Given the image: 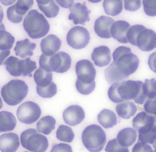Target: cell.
I'll return each instance as SVG.
<instances>
[{
    "instance_id": "48",
    "label": "cell",
    "mask_w": 156,
    "mask_h": 152,
    "mask_svg": "<svg viewBox=\"0 0 156 152\" xmlns=\"http://www.w3.org/2000/svg\"><path fill=\"white\" fill-rule=\"evenodd\" d=\"M10 50H6V51H2L1 50V65L4 64V60L9 55Z\"/></svg>"
},
{
    "instance_id": "9",
    "label": "cell",
    "mask_w": 156,
    "mask_h": 152,
    "mask_svg": "<svg viewBox=\"0 0 156 152\" xmlns=\"http://www.w3.org/2000/svg\"><path fill=\"white\" fill-rule=\"evenodd\" d=\"M66 40L71 47L75 49H81L88 45L90 34L86 28L78 26L69 30L67 33Z\"/></svg>"
},
{
    "instance_id": "36",
    "label": "cell",
    "mask_w": 156,
    "mask_h": 152,
    "mask_svg": "<svg viewBox=\"0 0 156 152\" xmlns=\"http://www.w3.org/2000/svg\"><path fill=\"white\" fill-rule=\"evenodd\" d=\"M76 87L78 92L83 95H88L92 92L95 88V82L85 83L77 79L76 82Z\"/></svg>"
},
{
    "instance_id": "46",
    "label": "cell",
    "mask_w": 156,
    "mask_h": 152,
    "mask_svg": "<svg viewBox=\"0 0 156 152\" xmlns=\"http://www.w3.org/2000/svg\"><path fill=\"white\" fill-rule=\"evenodd\" d=\"M150 68L156 73V51L150 56L148 60Z\"/></svg>"
},
{
    "instance_id": "18",
    "label": "cell",
    "mask_w": 156,
    "mask_h": 152,
    "mask_svg": "<svg viewBox=\"0 0 156 152\" xmlns=\"http://www.w3.org/2000/svg\"><path fill=\"white\" fill-rule=\"evenodd\" d=\"M130 27V24L126 21H116L111 27V35L120 43L126 44L129 42L127 34Z\"/></svg>"
},
{
    "instance_id": "43",
    "label": "cell",
    "mask_w": 156,
    "mask_h": 152,
    "mask_svg": "<svg viewBox=\"0 0 156 152\" xmlns=\"http://www.w3.org/2000/svg\"><path fill=\"white\" fill-rule=\"evenodd\" d=\"M132 152H153V151L149 145L138 142L133 147Z\"/></svg>"
},
{
    "instance_id": "17",
    "label": "cell",
    "mask_w": 156,
    "mask_h": 152,
    "mask_svg": "<svg viewBox=\"0 0 156 152\" xmlns=\"http://www.w3.org/2000/svg\"><path fill=\"white\" fill-rule=\"evenodd\" d=\"M62 41L55 35L50 34L42 39L41 43L42 52L47 56H52L61 48Z\"/></svg>"
},
{
    "instance_id": "27",
    "label": "cell",
    "mask_w": 156,
    "mask_h": 152,
    "mask_svg": "<svg viewBox=\"0 0 156 152\" xmlns=\"http://www.w3.org/2000/svg\"><path fill=\"white\" fill-rule=\"evenodd\" d=\"M34 78L37 86L46 87L52 81V72L45 71L39 67L34 72Z\"/></svg>"
},
{
    "instance_id": "14",
    "label": "cell",
    "mask_w": 156,
    "mask_h": 152,
    "mask_svg": "<svg viewBox=\"0 0 156 152\" xmlns=\"http://www.w3.org/2000/svg\"><path fill=\"white\" fill-rule=\"evenodd\" d=\"M85 115V112L82 107L79 105H72L65 110L63 118L66 123L71 126H75L83 121Z\"/></svg>"
},
{
    "instance_id": "41",
    "label": "cell",
    "mask_w": 156,
    "mask_h": 152,
    "mask_svg": "<svg viewBox=\"0 0 156 152\" xmlns=\"http://www.w3.org/2000/svg\"><path fill=\"white\" fill-rule=\"evenodd\" d=\"M156 141V133L151 132L147 133L139 134L138 142L144 144L148 143L152 144Z\"/></svg>"
},
{
    "instance_id": "33",
    "label": "cell",
    "mask_w": 156,
    "mask_h": 152,
    "mask_svg": "<svg viewBox=\"0 0 156 152\" xmlns=\"http://www.w3.org/2000/svg\"><path fill=\"white\" fill-rule=\"evenodd\" d=\"M143 93L147 99L156 98V80L154 78L146 79L143 84Z\"/></svg>"
},
{
    "instance_id": "22",
    "label": "cell",
    "mask_w": 156,
    "mask_h": 152,
    "mask_svg": "<svg viewBox=\"0 0 156 152\" xmlns=\"http://www.w3.org/2000/svg\"><path fill=\"white\" fill-rule=\"evenodd\" d=\"M116 111L119 116L125 119H129L136 114L137 107L134 102L129 101L118 103Z\"/></svg>"
},
{
    "instance_id": "31",
    "label": "cell",
    "mask_w": 156,
    "mask_h": 152,
    "mask_svg": "<svg viewBox=\"0 0 156 152\" xmlns=\"http://www.w3.org/2000/svg\"><path fill=\"white\" fill-rule=\"evenodd\" d=\"M56 137L60 141L71 143L74 137V133L71 127L62 125H60L57 129Z\"/></svg>"
},
{
    "instance_id": "39",
    "label": "cell",
    "mask_w": 156,
    "mask_h": 152,
    "mask_svg": "<svg viewBox=\"0 0 156 152\" xmlns=\"http://www.w3.org/2000/svg\"><path fill=\"white\" fill-rule=\"evenodd\" d=\"M143 5L146 14L151 16H156V0H143Z\"/></svg>"
},
{
    "instance_id": "45",
    "label": "cell",
    "mask_w": 156,
    "mask_h": 152,
    "mask_svg": "<svg viewBox=\"0 0 156 152\" xmlns=\"http://www.w3.org/2000/svg\"><path fill=\"white\" fill-rule=\"evenodd\" d=\"M51 152H73V149L67 144L59 143L54 145Z\"/></svg>"
},
{
    "instance_id": "40",
    "label": "cell",
    "mask_w": 156,
    "mask_h": 152,
    "mask_svg": "<svg viewBox=\"0 0 156 152\" xmlns=\"http://www.w3.org/2000/svg\"><path fill=\"white\" fill-rule=\"evenodd\" d=\"M7 16L8 19L13 23H20L23 19V16L18 14L15 10L14 5L11 6L7 10Z\"/></svg>"
},
{
    "instance_id": "49",
    "label": "cell",
    "mask_w": 156,
    "mask_h": 152,
    "mask_svg": "<svg viewBox=\"0 0 156 152\" xmlns=\"http://www.w3.org/2000/svg\"><path fill=\"white\" fill-rule=\"evenodd\" d=\"M153 152H156V148H155V150H154Z\"/></svg>"
},
{
    "instance_id": "35",
    "label": "cell",
    "mask_w": 156,
    "mask_h": 152,
    "mask_svg": "<svg viewBox=\"0 0 156 152\" xmlns=\"http://www.w3.org/2000/svg\"><path fill=\"white\" fill-rule=\"evenodd\" d=\"M34 4V1H22L20 0L17 2L16 4L14 5L15 11L20 15L23 16L30 9Z\"/></svg>"
},
{
    "instance_id": "34",
    "label": "cell",
    "mask_w": 156,
    "mask_h": 152,
    "mask_svg": "<svg viewBox=\"0 0 156 152\" xmlns=\"http://www.w3.org/2000/svg\"><path fill=\"white\" fill-rule=\"evenodd\" d=\"M36 89L38 94L44 98H51L57 93V86L53 81L46 87L37 86Z\"/></svg>"
},
{
    "instance_id": "12",
    "label": "cell",
    "mask_w": 156,
    "mask_h": 152,
    "mask_svg": "<svg viewBox=\"0 0 156 152\" xmlns=\"http://www.w3.org/2000/svg\"><path fill=\"white\" fill-rule=\"evenodd\" d=\"M77 79L82 82L91 83L94 81L96 71L93 63L87 60H79L76 66Z\"/></svg>"
},
{
    "instance_id": "30",
    "label": "cell",
    "mask_w": 156,
    "mask_h": 152,
    "mask_svg": "<svg viewBox=\"0 0 156 152\" xmlns=\"http://www.w3.org/2000/svg\"><path fill=\"white\" fill-rule=\"evenodd\" d=\"M20 59L11 56L4 62L6 69L12 76L20 77L22 75L20 70Z\"/></svg>"
},
{
    "instance_id": "3",
    "label": "cell",
    "mask_w": 156,
    "mask_h": 152,
    "mask_svg": "<svg viewBox=\"0 0 156 152\" xmlns=\"http://www.w3.org/2000/svg\"><path fill=\"white\" fill-rule=\"evenodd\" d=\"M23 26L29 36L34 39L44 36L50 30V24L46 18L36 10L28 13L24 18Z\"/></svg>"
},
{
    "instance_id": "10",
    "label": "cell",
    "mask_w": 156,
    "mask_h": 152,
    "mask_svg": "<svg viewBox=\"0 0 156 152\" xmlns=\"http://www.w3.org/2000/svg\"><path fill=\"white\" fill-rule=\"evenodd\" d=\"M136 46L143 51H149L156 48V33L143 26L137 36Z\"/></svg>"
},
{
    "instance_id": "29",
    "label": "cell",
    "mask_w": 156,
    "mask_h": 152,
    "mask_svg": "<svg viewBox=\"0 0 156 152\" xmlns=\"http://www.w3.org/2000/svg\"><path fill=\"white\" fill-rule=\"evenodd\" d=\"M15 38L11 34L5 30L1 25L0 31V49L2 51L10 50L14 44Z\"/></svg>"
},
{
    "instance_id": "20",
    "label": "cell",
    "mask_w": 156,
    "mask_h": 152,
    "mask_svg": "<svg viewBox=\"0 0 156 152\" xmlns=\"http://www.w3.org/2000/svg\"><path fill=\"white\" fill-rule=\"evenodd\" d=\"M137 137L136 130L131 128H126L122 129L118 134L117 140L119 143L123 147H127L132 145Z\"/></svg>"
},
{
    "instance_id": "4",
    "label": "cell",
    "mask_w": 156,
    "mask_h": 152,
    "mask_svg": "<svg viewBox=\"0 0 156 152\" xmlns=\"http://www.w3.org/2000/svg\"><path fill=\"white\" fill-rule=\"evenodd\" d=\"M28 86L23 81L12 80L5 84L1 90V95L5 102L10 106L19 104L27 96Z\"/></svg>"
},
{
    "instance_id": "38",
    "label": "cell",
    "mask_w": 156,
    "mask_h": 152,
    "mask_svg": "<svg viewBox=\"0 0 156 152\" xmlns=\"http://www.w3.org/2000/svg\"><path fill=\"white\" fill-rule=\"evenodd\" d=\"M143 25H135L129 28L127 34L129 42L133 45L136 46V41L138 34L142 28Z\"/></svg>"
},
{
    "instance_id": "11",
    "label": "cell",
    "mask_w": 156,
    "mask_h": 152,
    "mask_svg": "<svg viewBox=\"0 0 156 152\" xmlns=\"http://www.w3.org/2000/svg\"><path fill=\"white\" fill-rule=\"evenodd\" d=\"M133 127L139 134L152 132L155 122V116L142 111L139 113L133 119Z\"/></svg>"
},
{
    "instance_id": "24",
    "label": "cell",
    "mask_w": 156,
    "mask_h": 152,
    "mask_svg": "<svg viewBox=\"0 0 156 152\" xmlns=\"http://www.w3.org/2000/svg\"><path fill=\"white\" fill-rule=\"evenodd\" d=\"M39 8L49 18L56 16L59 13V8L55 2L51 0H37Z\"/></svg>"
},
{
    "instance_id": "26",
    "label": "cell",
    "mask_w": 156,
    "mask_h": 152,
    "mask_svg": "<svg viewBox=\"0 0 156 152\" xmlns=\"http://www.w3.org/2000/svg\"><path fill=\"white\" fill-rule=\"evenodd\" d=\"M55 123L56 121L52 116L50 115L44 116L37 122V131L48 135L55 128Z\"/></svg>"
},
{
    "instance_id": "15",
    "label": "cell",
    "mask_w": 156,
    "mask_h": 152,
    "mask_svg": "<svg viewBox=\"0 0 156 152\" xmlns=\"http://www.w3.org/2000/svg\"><path fill=\"white\" fill-rule=\"evenodd\" d=\"M115 23L114 19L108 16H100L98 18L95 22V32L97 34L104 38H109L112 37L111 34V28Z\"/></svg>"
},
{
    "instance_id": "50",
    "label": "cell",
    "mask_w": 156,
    "mask_h": 152,
    "mask_svg": "<svg viewBox=\"0 0 156 152\" xmlns=\"http://www.w3.org/2000/svg\"><path fill=\"white\" fill-rule=\"evenodd\" d=\"M27 152V151H26V152Z\"/></svg>"
},
{
    "instance_id": "44",
    "label": "cell",
    "mask_w": 156,
    "mask_h": 152,
    "mask_svg": "<svg viewBox=\"0 0 156 152\" xmlns=\"http://www.w3.org/2000/svg\"><path fill=\"white\" fill-rule=\"evenodd\" d=\"M125 8L127 11H136L140 8L141 2L140 1H125Z\"/></svg>"
},
{
    "instance_id": "37",
    "label": "cell",
    "mask_w": 156,
    "mask_h": 152,
    "mask_svg": "<svg viewBox=\"0 0 156 152\" xmlns=\"http://www.w3.org/2000/svg\"><path fill=\"white\" fill-rule=\"evenodd\" d=\"M107 152H129L127 147L121 146L118 142L117 139L110 140L106 147Z\"/></svg>"
},
{
    "instance_id": "42",
    "label": "cell",
    "mask_w": 156,
    "mask_h": 152,
    "mask_svg": "<svg viewBox=\"0 0 156 152\" xmlns=\"http://www.w3.org/2000/svg\"><path fill=\"white\" fill-rule=\"evenodd\" d=\"M144 108L147 113L156 116V98L147 99L144 104Z\"/></svg>"
},
{
    "instance_id": "8",
    "label": "cell",
    "mask_w": 156,
    "mask_h": 152,
    "mask_svg": "<svg viewBox=\"0 0 156 152\" xmlns=\"http://www.w3.org/2000/svg\"><path fill=\"white\" fill-rule=\"evenodd\" d=\"M41 114V108L32 101H27L21 104L17 112V118L23 123L31 124L40 118Z\"/></svg>"
},
{
    "instance_id": "5",
    "label": "cell",
    "mask_w": 156,
    "mask_h": 152,
    "mask_svg": "<svg viewBox=\"0 0 156 152\" xmlns=\"http://www.w3.org/2000/svg\"><path fill=\"white\" fill-rule=\"evenodd\" d=\"M82 139L84 146L90 152H100L106 143L105 133L96 125L86 127L82 133Z\"/></svg>"
},
{
    "instance_id": "28",
    "label": "cell",
    "mask_w": 156,
    "mask_h": 152,
    "mask_svg": "<svg viewBox=\"0 0 156 152\" xmlns=\"http://www.w3.org/2000/svg\"><path fill=\"white\" fill-rule=\"evenodd\" d=\"M104 10L108 15L115 16L119 14L123 9V2L121 0H105L103 2Z\"/></svg>"
},
{
    "instance_id": "13",
    "label": "cell",
    "mask_w": 156,
    "mask_h": 152,
    "mask_svg": "<svg viewBox=\"0 0 156 152\" xmlns=\"http://www.w3.org/2000/svg\"><path fill=\"white\" fill-rule=\"evenodd\" d=\"M70 14L69 19L73 21L75 24L85 25V22L90 21L89 14L91 11L87 7L86 3L84 2L83 4L76 3L70 8Z\"/></svg>"
},
{
    "instance_id": "1",
    "label": "cell",
    "mask_w": 156,
    "mask_h": 152,
    "mask_svg": "<svg viewBox=\"0 0 156 152\" xmlns=\"http://www.w3.org/2000/svg\"><path fill=\"white\" fill-rule=\"evenodd\" d=\"M143 82L140 81L127 80L115 82L108 90L109 99L116 103L133 100L142 104L147 100L143 93Z\"/></svg>"
},
{
    "instance_id": "16",
    "label": "cell",
    "mask_w": 156,
    "mask_h": 152,
    "mask_svg": "<svg viewBox=\"0 0 156 152\" xmlns=\"http://www.w3.org/2000/svg\"><path fill=\"white\" fill-rule=\"evenodd\" d=\"M20 145L18 135L6 133L0 136V149L2 152H15Z\"/></svg>"
},
{
    "instance_id": "2",
    "label": "cell",
    "mask_w": 156,
    "mask_h": 152,
    "mask_svg": "<svg viewBox=\"0 0 156 152\" xmlns=\"http://www.w3.org/2000/svg\"><path fill=\"white\" fill-rule=\"evenodd\" d=\"M113 57L116 67L126 79L134 73L138 67L139 59L131 53L129 48L119 47L113 53Z\"/></svg>"
},
{
    "instance_id": "23",
    "label": "cell",
    "mask_w": 156,
    "mask_h": 152,
    "mask_svg": "<svg viewBox=\"0 0 156 152\" xmlns=\"http://www.w3.org/2000/svg\"><path fill=\"white\" fill-rule=\"evenodd\" d=\"M35 47L36 44L31 43L28 39H25L17 42L14 50L16 56L24 58L27 56H33V51Z\"/></svg>"
},
{
    "instance_id": "21",
    "label": "cell",
    "mask_w": 156,
    "mask_h": 152,
    "mask_svg": "<svg viewBox=\"0 0 156 152\" xmlns=\"http://www.w3.org/2000/svg\"><path fill=\"white\" fill-rule=\"evenodd\" d=\"M17 124L15 116L10 112L2 111L0 112V132L12 131Z\"/></svg>"
},
{
    "instance_id": "32",
    "label": "cell",
    "mask_w": 156,
    "mask_h": 152,
    "mask_svg": "<svg viewBox=\"0 0 156 152\" xmlns=\"http://www.w3.org/2000/svg\"><path fill=\"white\" fill-rule=\"evenodd\" d=\"M37 68L35 61H33L30 57L20 61V70L23 77H32V72Z\"/></svg>"
},
{
    "instance_id": "6",
    "label": "cell",
    "mask_w": 156,
    "mask_h": 152,
    "mask_svg": "<svg viewBox=\"0 0 156 152\" xmlns=\"http://www.w3.org/2000/svg\"><path fill=\"white\" fill-rule=\"evenodd\" d=\"M71 57L67 53L61 51L52 56L42 54L40 56V68L46 71L58 73L66 72L71 66Z\"/></svg>"
},
{
    "instance_id": "47",
    "label": "cell",
    "mask_w": 156,
    "mask_h": 152,
    "mask_svg": "<svg viewBox=\"0 0 156 152\" xmlns=\"http://www.w3.org/2000/svg\"><path fill=\"white\" fill-rule=\"evenodd\" d=\"M58 4L65 8H71L73 5V1H56Z\"/></svg>"
},
{
    "instance_id": "7",
    "label": "cell",
    "mask_w": 156,
    "mask_h": 152,
    "mask_svg": "<svg viewBox=\"0 0 156 152\" xmlns=\"http://www.w3.org/2000/svg\"><path fill=\"white\" fill-rule=\"evenodd\" d=\"M38 132L32 128L23 132L20 136L22 145L31 152H45L49 147L48 139Z\"/></svg>"
},
{
    "instance_id": "25",
    "label": "cell",
    "mask_w": 156,
    "mask_h": 152,
    "mask_svg": "<svg viewBox=\"0 0 156 152\" xmlns=\"http://www.w3.org/2000/svg\"><path fill=\"white\" fill-rule=\"evenodd\" d=\"M99 123L106 129L111 128L117 124V120L114 112L108 109H104L98 115Z\"/></svg>"
},
{
    "instance_id": "19",
    "label": "cell",
    "mask_w": 156,
    "mask_h": 152,
    "mask_svg": "<svg viewBox=\"0 0 156 152\" xmlns=\"http://www.w3.org/2000/svg\"><path fill=\"white\" fill-rule=\"evenodd\" d=\"M92 59L95 64L98 67L107 66L111 61L110 49L106 46L95 48L92 53Z\"/></svg>"
}]
</instances>
